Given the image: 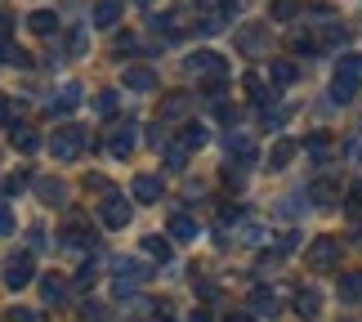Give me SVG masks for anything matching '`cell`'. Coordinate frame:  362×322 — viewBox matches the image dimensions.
<instances>
[{
  "label": "cell",
  "mask_w": 362,
  "mask_h": 322,
  "mask_svg": "<svg viewBox=\"0 0 362 322\" xmlns=\"http://www.w3.org/2000/svg\"><path fill=\"white\" fill-rule=\"evenodd\" d=\"M358 86H362V59H340V67H336V81H331V99L336 103H349L354 94H358Z\"/></svg>",
  "instance_id": "obj_1"
},
{
  "label": "cell",
  "mask_w": 362,
  "mask_h": 322,
  "mask_svg": "<svg viewBox=\"0 0 362 322\" xmlns=\"http://www.w3.org/2000/svg\"><path fill=\"white\" fill-rule=\"evenodd\" d=\"M90 144V134L81 130V125H59L49 139V152H54V161H76V152Z\"/></svg>",
  "instance_id": "obj_2"
},
{
  "label": "cell",
  "mask_w": 362,
  "mask_h": 322,
  "mask_svg": "<svg viewBox=\"0 0 362 322\" xmlns=\"http://www.w3.org/2000/svg\"><path fill=\"white\" fill-rule=\"evenodd\" d=\"M32 277H36V260H32V251H18V255H9V260H5V287H9V291L32 287Z\"/></svg>",
  "instance_id": "obj_3"
},
{
  "label": "cell",
  "mask_w": 362,
  "mask_h": 322,
  "mask_svg": "<svg viewBox=\"0 0 362 322\" xmlns=\"http://www.w3.org/2000/svg\"><path fill=\"white\" fill-rule=\"evenodd\" d=\"M148 277H152V269H148L144 260H117V287H112L117 300H125L139 282H148Z\"/></svg>",
  "instance_id": "obj_4"
},
{
  "label": "cell",
  "mask_w": 362,
  "mask_h": 322,
  "mask_svg": "<svg viewBox=\"0 0 362 322\" xmlns=\"http://www.w3.org/2000/svg\"><path fill=\"white\" fill-rule=\"evenodd\" d=\"M188 72L192 76H206V81H224L228 76V63H224V54H215V50H197L188 59Z\"/></svg>",
  "instance_id": "obj_5"
},
{
  "label": "cell",
  "mask_w": 362,
  "mask_h": 322,
  "mask_svg": "<svg viewBox=\"0 0 362 322\" xmlns=\"http://www.w3.org/2000/svg\"><path fill=\"white\" fill-rule=\"evenodd\" d=\"M309 264H313V269H336V264H340V242H336V237H313Z\"/></svg>",
  "instance_id": "obj_6"
},
{
  "label": "cell",
  "mask_w": 362,
  "mask_h": 322,
  "mask_svg": "<svg viewBox=\"0 0 362 322\" xmlns=\"http://www.w3.org/2000/svg\"><path fill=\"white\" fill-rule=\"evenodd\" d=\"M99 215H103V224H107V229H125L134 211H130V202H125L121 192H107V197H103V211H99Z\"/></svg>",
  "instance_id": "obj_7"
},
{
  "label": "cell",
  "mask_w": 362,
  "mask_h": 322,
  "mask_svg": "<svg viewBox=\"0 0 362 322\" xmlns=\"http://www.w3.org/2000/svg\"><path fill=\"white\" fill-rule=\"evenodd\" d=\"M107 152H112L117 161H125L134 152V125L130 121H117L112 125V134H107Z\"/></svg>",
  "instance_id": "obj_8"
},
{
  "label": "cell",
  "mask_w": 362,
  "mask_h": 322,
  "mask_svg": "<svg viewBox=\"0 0 362 322\" xmlns=\"http://www.w3.org/2000/svg\"><path fill=\"white\" fill-rule=\"evenodd\" d=\"M264 45H269V27L246 23L242 32H238V50H242V54H264Z\"/></svg>",
  "instance_id": "obj_9"
},
{
  "label": "cell",
  "mask_w": 362,
  "mask_h": 322,
  "mask_svg": "<svg viewBox=\"0 0 362 322\" xmlns=\"http://www.w3.org/2000/svg\"><path fill=\"white\" fill-rule=\"evenodd\" d=\"M130 192H134V202L152 206V202H161V179H157V175H134Z\"/></svg>",
  "instance_id": "obj_10"
},
{
  "label": "cell",
  "mask_w": 362,
  "mask_h": 322,
  "mask_svg": "<svg viewBox=\"0 0 362 322\" xmlns=\"http://www.w3.org/2000/svg\"><path fill=\"white\" fill-rule=\"evenodd\" d=\"M125 90L152 94V90H157V72H152V67H125Z\"/></svg>",
  "instance_id": "obj_11"
},
{
  "label": "cell",
  "mask_w": 362,
  "mask_h": 322,
  "mask_svg": "<svg viewBox=\"0 0 362 322\" xmlns=\"http://www.w3.org/2000/svg\"><path fill=\"white\" fill-rule=\"evenodd\" d=\"M9 144L18 148V152H36V148H40V134H36L27 121H13V125H9Z\"/></svg>",
  "instance_id": "obj_12"
},
{
  "label": "cell",
  "mask_w": 362,
  "mask_h": 322,
  "mask_svg": "<svg viewBox=\"0 0 362 322\" xmlns=\"http://www.w3.org/2000/svg\"><path fill=\"white\" fill-rule=\"evenodd\" d=\"M228 157H238L242 166L255 161V139L242 134V130H228Z\"/></svg>",
  "instance_id": "obj_13"
},
{
  "label": "cell",
  "mask_w": 362,
  "mask_h": 322,
  "mask_svg": "<svg viewBox=\"0 0 362 322\" xmlns=\"http://www.w3.org/2000/svg\"><path fill=\"white\" fill-rule=\"evenodd\" d=\"M121 9H125V0H94V23H99V27H117Z\"/></svg>",
  "instance_id": "obj_14"
},
{
  "label": "cell",
  "mask_w": 362,
  "mask_h": 322,
  "mask_svg": "<svg viewBox=\"0 0 362 322\" xmlns=\"http://www.w3.org/2000/svg\"><path fill=\"white\" fill-rule=\"evenodd\" d=\"M36 192H40L45 206H67V184H63V179H40Z\"/></svg>",
  "instance_id": "obj_15"
},
{
  "label": "cell",
  "mask_w": 362,
  "mask_h": 322,
  "mask_svg": "<svg viewBox=\"0 0 362 322\" xmlns=\"http://www.w3.org/2000/svg\"><path fill=\"white\" fill-rule=\"evenodd\" d=\"M76 103H81V86L72 81V86H63L59 99H49V117H67V112H72Z\"/></svg>",
  "instance_id": "obj_16"
},
{
  "label": "cell",
  "mask_w": 362,
  "mask_h": 322,
  "mask_svg": "<svg viewBox=\"0 0 362 322\" xmlns=\"http://www.w3.org/2000/svg\"><path fill=\"white\" fill-rule=\"evenodd\" d=\"M296 152H300L296 139H277L273 152H269V166H273V171H282V166H291V157H296Z\"/></svg>",
  "instance_id": "obj_17"
},
{
  "label": "cell",
  "mask_w": 362,
  "mask_h": 322,
  "mask_svg": "<svg viewBox=\"0 0 362 322\" xmlns=\"http://www.w3.org/2000/svg\"><path fill=\"white\" fill-rule=\"evenodd\" d=\"M27 27H32L36 36H54L59 32V18H54V9H36L32 18H27Z\"/></svg>",
  "instance_id": "obj_18"
},
{
  "label": "cell",
  "mask_w": 362,
  "mask_h": 322,
  "mask_svg": "<svg viewBox=\"0 0 362 322\" xmlns=\"http://www.w3.org/2000/svg\"><path fill=\"white\" fill-rule=\"evenodd\" d=\"M296 314L313 322L317 314H322V296H317V291H300V296H296Z\"/></svg>",
  "instance_id": "obj_19"
},
{
  "label": "cell",
  "mask_w": 362,
  "mask_h": 322,
  "mask_svg": "<svg viewBox=\"0 0 362 322\" xmlns=\"http://www.w3.org/2000/svg\"><path fill=\"white\" fill-rule=\"evenodd\" d=\"M0 63H5V67H32L27 50H18L13 40H0Z\"/></svg>",
  "instance_id": "obj_20"
},
{
  "label": "cell",
  "mask_w": 362,
  "mask_h": 322,
  "mask_svg": "<svg viewBox=\"0 0 362 322\" xmlns=\"http://www.w3.org/2000/svg\"><path fill=\"white\" fill-rule=\"evenodd\" d=\"M170 233L179 237V242H192V237H197V219L179 211V215H170Z\"/></svg>",
  "instance_id": "obj_21"
},
{
  "label": "cell",
  "mask_w": 362,
  "mask_h": 322,
  "mask_svg": "<svg viewBox=\"0 0 362 322\" xmlns=\"http://www.w3.org/2000/svg\"><path fill=\"white\" fill-rule=\"evenodd\" d=\"M250 314H255V318H273L277 314V296H273V291H255V296H250Z\"/></svg>",
  "instance_id": "obj_22"
},
{
  "label": "cell",
  "mask_w": 362,
  "mask_h": 322,
  "mask_svg": "<svg viewBox=\"0 0 362 322\" xmlns=\"http://www.w3.org/2000/svg\"><path fill=\"white\" fill-rule=\"evenodd\" d=\"M40 296H45V304H59L63 296H67V282H63V277H40Z\"/></svg>",
  "instance_id": "obj_23"
},
{
  "label": "cell",
  "mask_w": 362,
  "mask_h": 322,
  "mask_svg": "<svg viewBox=\"0 0 362 322\" xmlns=\"http://www.w3.org/2000/svg\"><path fill=\"white\" fill-rule=\"evenodd\" d=\"M300 72H296V63H286V59H277V63H269V81L273 86H291Z\"/></svg>",
  "instance_id": "obj_24"
},
{
  "label": "cell",
  "mask_w": 362,
  "mask_h": 322,
  "mask_svg": "<svg viewBox=\"0 0 362 322\" xmlns=\"http://www.w3.org/2000/svg\"><path fill=\"white\" fill-rule=\"evenodd\" d=\"M188 94H170V99H161V121H175V117H184L188 112Z\"/></svg>",
  "instance_id": "obj_25"
},
{
  "label": "cell",
  "mask_w": 362,
  "mask_h": 322,
  "mask_svg": "<svg viewBox=\"0 0 362 322\" xmlns=\"http://www.w3.org/2000/svg\"><path fill=\"white\" fill-rule=\"evenodd\" d=\"M152 32L165 36V40H175L179 36V13H157V18H152Z\"/></svg>",
  "instance_id": "obj_26"
},
{
  "label": "cell",
  "mask_w": 362,
  "mask_h": 322,
  "mask_svg": "<svg viewBox=\"0 0 362 322\" xmlns=\"http://www.w3.org/2000/svg\"><path fill=\"white\" fill-rule=\"evenodd\" d=\"M304 152H309L313 161H327V152H331V139H327V134H309V139H304Z\"/></svg>",
  "instance_id": "obj_27"
},
{
  "label": "cell",
  "mask_w": 362,
  "mask_h": 322,
  "mask_svg": "<svg viewBox=\"0 0 362 322\" xmlns=\"http://www.w3.org/2000/svg\"><path fill=\"white\" fill-rule=\"evenodd\" d=\"M340 300H362V273H344L340 277Z\"/></svg>",
  "instance_id": "obj_28"
},
{
  "label": "cell",
  "mask_w": 362,
  "mask_h": 322,
  "mask_svg": "<svg viewBox=\"0 0 362 322\" xmlns=\"http://www.w3.org/2000/svg\"><path fill=\"white\" fill-rule=\"evenodd\" d=\"M144 251H148L152 260H161V264L170 260V242H165V237H144Z\"/></svg>",
  "instance_id": "obj_29"
},
{
  "label": "cell",
  "mask_w": 362,
  "mask_h": 322,
  "mask_svg": "<svg viewBox=\"0 0 362 322\" xmlns=\"http://www.w3.org/2000/svg\"><path fill=\"white\" fill-rule=\"evenodd\" d=\"M188 152H192V148L170 144V148H165V166H170V171H184V166H188Z\"/></svg>",
  "instance_id": "obj_30"
},
{
  "label": "cell",
  "mask_w": 362,
  "mask_h": 322,
  "mask_svg": "<svg viewBox=\"0 0 362 322\" xmlns=\"http://www.w3.org/2000/svg\"><path fill=\"white\" fill-rule=\"evenodd\" d=\"M90 237H94V233H86V224H67V229H63V242H67V246H86Z\"/></svg>",
  "instance_id": "obj_31"
},
{
  "label": "cell",
  "mask_w": 362,
  "mask_h": 322,
  "mask_svg": "<svg viewBox=\"0 0 362 322\" xmlns=\"http://www.w3.org/2000/svg\"><path fill=\"white\" fill-rule=\"evenodd\" d=\"M336 192H340V188L331 184V179H317V184H313V202L327 206V202H336Z\"/></svg>",
  "instance_id": "obj_32"
},
{
  "label": "cell",
  "mask_w": 362,
  "mask_h": 322,
  "mask_svg": "<svg viewBox=\"0 0 362 322\" xmlns=\"http://www.w3.org/2000/svg\"><path fill=\"white\" fill-rule=\"evenodd\" d=\"M179 144H184V148H202V144H206V125H188Z\"/></svg>",
  "instance_id": "obj_33"
},
{
  "label": "cell",
  "mask_w": 362,
  "mask_h": 322,
  "mask_svg": "<svg viewBox=\"0 0 362 322\" xmlns=\"http://www.w3.org/2000/svg\"><path fill=\"white\" fill-rule=\"evenodd\" d=\"M197 9H206V13H228V18H233V9H238V5H233V0H197Z\"/></svg>",
  "instance_id": "obj_34"
},
{
  "label": "cell",
  "mask_w": 362,
  "mask_h": 322,
  "mask_svg": "<svg viewBox=\"0 0 362 322\" xmlns=\"http://www.w3.org/2000/svg\"><path fill=\"white\" fill-rule=\"evenodd\" d=\"M296 13H300V5H296V0H273V18H296Z\"/></svg>",
  "instance_id": "obj_35"
},
{
  "label": "cell",
  "mask_w": 362,
  "mask_h": 322,
  "mask_svg": "<svg viewBox=\"0 0 362 322\" xmlns=\"http://www.w3.org/2000/svg\"><path fill=\"white\" fill-rule=\"evenodd\" d=\"M86 45H90V32H86V27H76V32L67 36V50H72V54H86Z\"/></svg>",
  "instance_id": "obj_36"
},
{
  "label": "cell",
  "mask_w": 362,
  "mask_h": 322,
  "mask_svg": "<svg viewBox=\"0 0 362 322\" xmlns=\"http://www.w3.org/2000/svg\"><path fill=\"white\" fill-rule=\"evenodd\" d=\"M94 108H99V117H112V112H117V90H103Z\"/></svg>",
  "instance_id": "obj_37"
},
{
  "label": "cell",
  "mask_w": 362,
  "mask_h": 322,
  "mask_svg": "<svg viewBox=\"0 0 362 322\" xmlns=\"http://www.w3.org/2000/svg\"><path fill=\"white\" fill-rule=\"evenodd\" d=\"M224 179H228V188H242L246 184V166L238 161V166H224Z\"/></svg>",
  "instance_id": "obj_38"
},
{
  "label": "cell",
  "mask_w": 362,
  "mask_h": 322,
  "mask_svg": "<svg viewBox=\"0 0 362 322\" xmlns=\"http://www.w3.org/2000/svg\"><path fill=\"white\" fill-rule=\"evenodd\" d=\"M322 45H344V27H340V23H327V32H322Z\"/></svg>",
  "instance_id": "obj_39"
},
{
  "label": "cell",
  "mask_w": 362,
  "mask_h": 322,
  "mask_svg": "<svg viewBox=\"0 0 362 322\" xmlns=\"http://www.w3.org/2000/svg\"><path fill=\"white\" fill-rule=\"evenodd\" d=\"M86 192H117L103 175H86Z\"/></svg>",
  "instance_id": "obj_40"
},
{
  "label": "cell",
  "mask_w": 362,
  "mask_h": 322,
  "mask_svg": "<svg viewBox=\"0 0 362 322\" xmlns=\"http://www.w3.org/2000/svg\"><path fill=\"white\" fill-rule=\"evenodd\" d=\"M300 246V233H282L277 237V255H286V251H296Z\"/></svg>",
  "instance_id": "obj_41"
},
{
  "label": "cell",
  "mask_w": 362,
  "mask_h": 322,
  "mask_svg": "<svg viewBox=\"0 0 362 322\" xmlns=\"http://www.w3.org/2000/svg\"><path fill=\"white\" fill-rule=\"evenodd\" d=\"M349 215H362V179L349 188Z\"/></svg>",
  "instance_id": "obj_42"
},
{
  "label": "cell",
  "mask_w": 362,
  "mask_h": 322,
  "mask_svg": "<svg viewBox=\"0 0 362 322\" xmlns=\"http://www.w3.org/2000/svg\"><path fill=\"white\" fill-rule=\"evenodd\" d=\"M344 152H349V161H362V130L349 139V144H344Z\"/></svg>",
  "instance_id": "obj_43"
},
{
  "label": "cell",
  "mask_w": 362,
  "mask_h": 322,
  "mask_svg": "<svg viewBox=\"0 0 362 322\" xmlns=\"http://www.w3.org/2000/svg\"><path fill=\"white\" fill-rule=\"evenodd\" d=\"M94 277H99V273H94V264H81V273H76V287H94Z\"/></svg>",
  "instance_id": "obj_44"
},
{
  "label": "cell",
  "mask_w": 362,
  "mask_h": 322,
  "mask_svg": "<svg viewBox=\"0 0 362 322\" xmlns=\"http://www.w3.org/2000/svg\"><path fill=\"white\" fill-rule=\"evenodd\" d=\"M9 322H40V314H36V309H13Z\"/></svg>",
  "instance_id": "obj_45"
},
{
  "label": "cell",
  "mask_w": 362,
  "mask_h": 322,
  "mask_svg": "<svg viewBox=\"0 0 362 322\" xmlns=\"http://www.w3.org/2000/svg\"><path fill=\"white\" fill-rule=\"evenodd\" d=\"M9 233H13V215L0 206V237H9Z\"/></svg>",
  "instance_id": "obj_46"
},
{
  "label": "cell",
  "mask_w": 362,
  "mask_h": 322,
  "mask_svg": "<svg viewBox=\"0 0 362 322\" xmlns=\"http://www.w3.org/2000/svg\"><path fill=\"white\" fill-rule=\"evenodd\" d=\"M134 45H139V40H134V36H130V32H125V36H117V54H130V50H134Z\"/></svg>",
  "instance_id": "obj_47"
},
{
  "label": "cell",
  "mask_w": 362,
  "mask_h": 322,
  "mask_svg": "<svg viewBox=\"0 0 362 322\" xmlns=\"http://www.w3.org/2000/svg\"><path fill=\"white\" fill-rule=\"evenodd\" d=\"M23 184H27V175H9V179H5V192H18Z\"/></svg>",
  "instance_id": "obj_48"
},
{
  "label": "cell",
  "mask_w": 362,
  "mask_h": 322,
  "mask_svg": "<svg viewBox=\"0 0 362 322\" xmlns=\"http://www.w3.org/2000/svg\"><path fill=\"white\" fill-rule=\"evenodd\" d=\"M81 314H86V322H103V309H99V304H86Z\"/></svg>",
  "instance_id": "obj_49"
},
{
  "label": "cell",
  "mask_w": 362,
  "mask_h": 322,
  "mask_svg": "<svg viewBox=\"0 0 362 322\" xmlns=\"http://www.w3.org/2000/svg\"><path fill=\"white\" fill-rule=\"evenodd\" d=\"M9 27H13V18H9L5 9H0V40H9Z\"/></svg>",
  "instance_id": "obj_50"
},
{
  "label": "cell",
  "mask_w": 362,
  "mask_h": 322,
  "mask_svg": "<svg viewBox=\"0 0 362 322\" xmlns=\"http://www.w3.org/2000/svg\"><path fill=\"white\" fill-rule=\"evenodd\" d=\"M188 322H215V318H211V309H192V318H188Z\"/></svg>",
  "instance_id": "obj_51"
},
{
  "label": "cell",
  "mask_w": 362,
  "mask_h": 322,
  "mask_svg": "<svg viewBox=\"0 0 362 322\" xmlns=\"http://www.w3.org/2000/svg\"><path fill=\"white\" fill-rule=\"evenodd\" d=\"M224 322H255V314H228Z\"/></svg>",
  "instance_id": "obj_52"
},
{
  "label": "cell",
  "mask_w": 362,
  "mask_h": 322,
  "mask_svg": "<svg viewBox=\"0 0 362 322\" xmlns=\"http://www.w3.org/2000/svg\"><path fill=\"white\" fill-rule=\"evenodd\" d=\"M157 322H175V318H170V314H161V318H157Z\"/></svg>",
  "instance_id": "obj_53"
},
{
  "label": "cell",
  "mask_w": 362,
  "mask_h": 322,
  "mask_svg": "<svg viewBox=\"0 0 362 322\" xmlns=\"http://www.w3.org/2000/svg\"><path fill=\"white\" fill-rule=\"evenodd\" d=\"M5 112H9V108H5V103H0V117H5Z\"/></svg>",
  "instance_id": "obj_54"
},
{
  "label": "cell",
  "mask_w": 362,
  "mask_h": 322,
  "mask_svg": "<svg viewBox=\"0 0 362 322\" xmlns=\"http://www.w3.org/2000/svg\"><path fill=\"white\" fill-rule=\"evenodd\" d=\"M139 5H148V0H139Z\"/></svg>",
  "instance_id": "obj_55"
}]
</instances>
